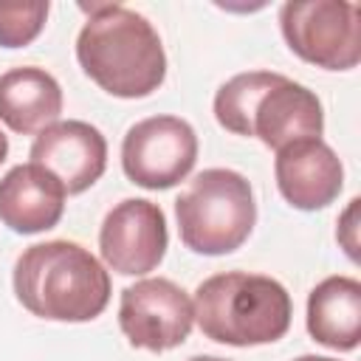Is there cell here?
<instances>
[{"instance_id": "6da1fadb", "label": "cell", "mask_w": 361, "mask_h": 361, "mask_svg": "<svg viewBox=\"0 0 361 361\" xmlns=\"http://www.w3.org/2000/svg\"><path fill=\"white\" fill-rule=\"evenodd\" d=\"M90 11L76 37L82 71L110 96L141 99L161 87L166 54L152 23L118 3L82 6Z\"/></svg>"}, {"instance_id": "7a4b0ae2", "label": "cell", "mask_w": 361, "mask_h": 361, "mask_svg": "<svg viewBox=\"0 0 361 361\" xmlns=\"http://www.w3.org/2000/svg\"><path fill=\"white\" fill-rule=\"evenodd\" d=\"M14 293L39 319L90 322L110 302V276L85 245L48 240L28 245L17 257Z\"/></svg>"}, {"instance_id": "3957f363", "label": "cell", "mask_w": 361, "mask_h": 361, "mask_svg": "<svg viewBox=\"0 0 361 361\" xmlns=\"http://www.w3.org/2000/svg\"><path fill=\"white\" fill-rule=\"evenodd\" d=\"M214 118L228 133L257 135L271 149L322 138L324 130L319 96L274 71H248L223 82L214 93Z\"/></svg>"}, {"instance_id": "277c9868", "label": "cell", "mask_w": 361, "mask_h": 361, "mask_svg": "<svg viewBox=\"0 0 361 361\" xmlns=\"http://www.w3.org/2000/svg\"><path fill=\"white\" fill-rule=\"evenodd\" d=\"M192 307L200 333L231 347L271 344L290 327V296L285 285L262 274H214L197 285Z\"/></svg>"}, {"instance_id": "5b68a950", "label": "cell", "mask_w": 361, "mask_h": 361, "mask_svg": "<svg viewBox=\"0 0 361 361\" xmlns=\"http://www.w3.org/2000/svg\"><path fill=\"white\" fill-rule=\"evenodd\" d=\"M180 240L195 254L237 251L257 223V203L245 175L223 166L203 169L175 200Z\"/></svg>"}, {"instance_id": "8992f818", "label": "cell", "mask_w": 361, "mask_h": 361, "mask_svg": "<svg viewBox=\"0 0 361 361\" xmlns=\"http://www.w3.org/2000/svg\"><path fill=\"white\" fill-rule=\"evenodd\" d=\"M288 48L324 71H350L361 59V14L344 0H290L279 11Z\"/></svg>"}, {"instance_id": "52a82bcc", "label": "cell", "mask_w": 361, "mask_h": 361, "mask_svg": "<svg viewBox=\"0 0 361 361\" xmlns=\"http://www.w3.org/2000/svg\"><path fill=\"white\" fill-rule=\"evenodd\" d=\"M197 161V135L178 116H152L133 124L121 141L124 175L144 189L180 183Z\"/></svg>"}, {"instance_id": "ba28073f", "label": "cell", "mask_w": 361, "mask_h": 361, "mask_svg": "<svg viewBox=\"0 0 361 361\" xmlns=\"http://www.w3.org/2000/svg\"><path fill=\"white\" fill-rule=\"evenodd\" d=\"M195 324L192 299L166 276L141 279L121 290L118 327L133 347L164 353L183 344Z\"/></svg>"}, {"instance_id": "9c48e42d", "label": "cell", "mask_w": 361, "mask_h": 361, "mask_svg": "<svg viewBox=\"0 0 361 361\" xmlns=\"http://www.w3.org/2000/svg\"><path fill=\"white\" fill-rule=\"evenodd\" d=\"M166 243L169 234L164 209L144 197H127L116 203L99 228L102 259L121 276L155 271L166 254Z\"/></svg>"}, {"instance_id": "30bf717a", "label": "cell", "mask_w": 361, "mask_h": 361, "mask_svg": "<svg viewBox=\"0 0 361 361\" xmlns=\"http://www.w3.org/2000/svg\"><path fill=\"white\" fill-rule=\"evenodd\" d=\"M31 164L48 169L65 189V195H79L90 189L107 166V141L87 121H56L45 127L31 144Z\"/></svg>"}, {"instance_id": "8fae6325", "label": "cell", "mask_w": 361, "mask_h": 361, "mask_svg": "<svg viewBox=\"0 0 361 361\" xmlns=\"http://www.w3.org/2000/svg\"><path fill=\"white\" fill-rule=\"evenodd\" d=\"M274 175L282 197L302 212L330 206L344 186L341 158L322 138H299L276 149Z\"/></svg>"}, {"instance_id": "7c38bea8", "label": "cell", "mask_w": 361, "mask_h": 361, "mask_svg": "<svg viewBox=\"0 0 361 361\" xmlns=\"http://www.w3.org/2000/svg\"><path fill=\"white\" fill-rule=\"evenodd\" d=\"M65 212L62 183L37 164L11 166L0 178V220L17 234L48 231Z\"/></svg>"}, {"instance_id": "4fadbf2b", "label": "cell", "mask_w": 361, "mask_h": 361, "mask_svg": "<svg viewBox=\"0 0 361 361\" xmlns=\"http://www.w3.org/2000/svg\"><path fill=\"white\" fill-rule=\"evenodd\" d=\"M62 113L59 82L37 65H20L0 76V121L8 130L31 135L56 124Z\"/></svg>"}, {"instance_id": "5bb4252c", "label": "cell", "mask_w": 361, "mask_h": 361, "mask_svg": "<svg viewBox=\"0 0 361 361\" xmlns=\"http://www.w3.org/2000/svg\"><path fill=\"white\" fill-rule=\"evenodd\" d=\"M307 333L338 353L361 341V282L353 276H327L307 296Z\"/></svg>"}, {"instance_id": "9a60e30c", "label": "cell", "mask_w": 361, "mask_h": 361, "mask_svg": "<svg viewBox=\"0 0 361 361\" xmlns=\"http://www.w3.org/2000/svg\"><path fill=\"white\" fill-rule=\"evenodd\" d=\"M51 6L45 0L31 3H6L0 0V45L3 48H25L34 42L48 20Z\"/></svg>"}, {"instance_id": "2e32d148", "label": "cell", "mask_w": 361, "mask_h": 361, "mask_svg": "<svg viewBox=\"0 0 361 361\" xmlns=\"http://www.w3.org/2000/svg\"><path fill=\"white\" fill-rule=\"evenodd\" d=\"M358 203H361L358 197L350 200L347 212L341 214V226H338V231H336V237H338V243L344 245V251H347L350 259H358V240H355V214H358Z\"/></svg>"}, {"instance_id": "e0dca14e", "label": "cell", "mask_w": 361, "mask_h": 361, "mask_svg": "<svg viewBox=\"0 0 361 361\" xmlns=\"http://www.w3.org/2000/svg\"><path fill=\"white\" fill-rule=\"evenodd\" d=\"M6 155H8V138H6L3 130H0V164L6 161Z\"/></svg>"}, {"instance_id": "ac0fdd59", "label": "cell", "mask_w": 361, "mask_h": 361, "mask_svg": "<svg viewBox=\"0 0 361 361\" xmlns=\"http://www.w3.org/2000/svg\"><path fill=\"white\" fill-rule=\"evenodd\" d=\"M293 361H336V358H324V355H299Z\"/></svg>"}, {"instance_id": "d6986e66", "label": "cell", "mask_w": 361, "mask_h": 361, "mask_svg": "<svg viewBox=\"0 0 361 361\" xmlns=\"http://www.w3.org/2000/svg\"><path fill=\"white\" fill-rule=\"evenodd\" d=\"M189 361H228V358H217V355H195Z\"/></svg>"}]
</instances>
